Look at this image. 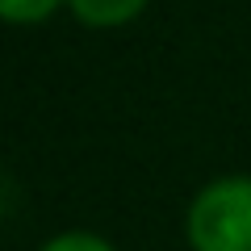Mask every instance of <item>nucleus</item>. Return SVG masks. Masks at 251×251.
<instances>
[{
    "label": "nucleus",
    "mask_w": 251,
    "mask_h": 251,
    "mask_svg": "<svg viewBox=\"0 0 251 251\" xmlns=\"http://www.w3.org/2000/svg\"><path fill=\"white\" fill-rule=\"evenodd\" d=\"M193 251H251V176H222L188 205Z\"/></svg>",
    "instance_id": "f257e3e1"
},
{
    "label": "nucleus",
    "mask_w": 251,
    "mask_h": 251,
    "mask_svg": "<svg viewBox=\"0 0 251 251\" xmlns=\"http://www.w3.org/2000/svg\"><path fill=\"white\" fill-rule=\"evenodd\" d=\"M72 13L92 29H113V25H126L143 13L147 0H67Z\"/></svg>",
    "instance_id": "f03ea898"
},
{
    "label": "nucleus",
    "mask_w": 251,
    "mask_h": 251,
    "mask_svg": "<svg viewBox=\"0 0 251 251\" xmlns=\"http://www.w3.org/2000/svg\"><path fill=\"white\" fill-rule=\"evenodd\" d=\"M63 0H0V13L13 21V25H34V21H46Z\"/></svg>",
    "instance_id": "7ed1b4c3"
},
{
    "label": "nucleus",
    "mask_w": 251,
    "mask_h": 251,
    "mask_svg": "<svg viewBox=\"0 0 251 251\" xmlns=\"http://www.w3.org/2000/svg\"><path fill=\"white\" fill-rule=\"evenodd\" d=\"M42 251H113V247L105 239H97V234H88V230H67L59 239H50Z\"/></svg>",
    "instance_id": "20e7f679"
}]
</instances>
